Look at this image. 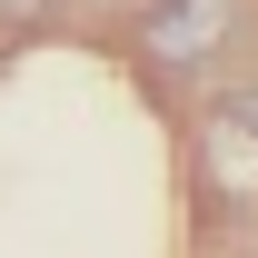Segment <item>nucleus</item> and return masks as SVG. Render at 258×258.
Wrapping results in <instances>:
<instances>
[{"label":"nucleus","instance_id":"obj_1","mask_svg":"<svg viewBox=\"0 0 258 258\" xmlns=\"http://www.w3.org/2000/svg\"><path fill=\"white\" fill-rule=\"evenodd\" d=\"M219 40H228V0H149L139 10V50L159 70H199Z\"/></svg>","mask_w":258,"mask_h":258},{"label":"nucleus","instance_id":"obj_2","mask_svg":"<svg viewBox=\"0 0 258 258\" xmlns=\"http://www.w3.org/2000/svg\"><path fill=\"white\" fill-rule=\"evenodd\" d=\"M209 169H219L228 199H258V129L228 119V109H209Z\"/></svg>","mask_w":258,"mask_h":258},{"label":"nucleus","instance_id":"obj_3","mask_svg":"<svg viewBox=\"0 0 258 258\" xmlns=\"http://www.w3.org/2000/svg\"><path fill=\"white\" fill-rule=\"evenodd\" d=\"M219 109H228V119H248V129H258V90H228Z\"/></svg>","mask_w":258,"mask_h":258},{"label":"nucleus","instance_id":"obj_4","mask_svg":"<svg viewBox=\"0 0 258 258\" xmlns=\"http://www.w3.org/2000/svg\"><path fill=\"white\" fill-rule=\"evenodd\" d=\"M0 10H40V0H0Z\"/></svg>","mask_w":258,"mask_h":258}]
</instances>
